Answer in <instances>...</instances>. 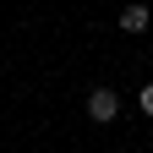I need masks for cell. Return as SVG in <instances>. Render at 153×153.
<instances>
[{"label":"cell","mask_w":153,"mask_h":153,"mask_svg":"<svg viewBox=\"0 0 153 153\" xmlns=\"http://www.w3.org/2000/svg\"><path fill=\"white\" fill-rule=\"evenodd\" d=\"M148 22H153V16H148V6H126V11H120V27H126V33H142Z\"/></svg>","instance_id":"7a4b0ae2"},{"label":"cell","mask_w":153,"mask_h":153,"mask_svg":"<svg viewBox=\"0 0 153 153\" xmlns=\"http://www.w3.org/2000/svg\"><path fill=\"white\" fill-rule=\"evenodd\" d=\"M115 115H120V93H115V88H93V93H88V120L109 126Z\"/></svg>","instance_id":"6da1fadb"},{"label":"cell","mask_w":153,"mask_h":153,"mask_svg":"<svg viewBox=\"0 0 153 153\" xmlns=\"http://www.w3.org/2000/svg\"><path fill=\"white\" fill-rule=\"evenodd\" d=\"M137 104H142V109H148V115H153V82H148V88H142V93H137Z\"/></svg>","instance_id":"3957f363"}]
</instances>
